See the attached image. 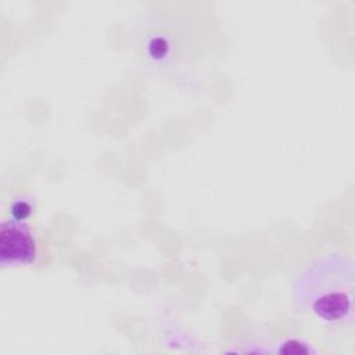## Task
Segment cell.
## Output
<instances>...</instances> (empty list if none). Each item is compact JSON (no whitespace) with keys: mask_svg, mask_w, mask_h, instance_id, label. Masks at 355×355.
Wrapping results in <instances>:
<instances>
[{"mask_svg":"<svg viewBox=\"0 0 355 355\" xmlns=\"http://www.w3.org/2000/svg\"><path fill=\"white\" fill-rule=\"evenodd\" d=\"M355 266L351 257L330 254L312 262L294 284V305L334 326H352Z\"/></svg>","mask_w":355,"mask_h":355,"instance_id":"cell-1","label":"cell"},{"mask_svg":"<svg viewBox=\"0 0 355 355\" xmlns=\"http://www.w3.org/2000/svg\"><path fill=\"white\" fill-rule=\"evenodd\" d=\"M31 214V207L25 201H17L11 207V218L18 220H25V218Z\"/></svg>","mask_w":355,"mask_h":355,"instance_id":"cell-3","label":"cell"},{"mask_svg":"<svg viewBox=\"0 0 355 355\" xmlns=\"http://www.w3.org/2000/svg\"><path fill=\"white\" fill-rule=\"evenodd\" d=\"M1 265H29L36 257V243L24 220L11 218L1 223L0 230Z\"/></svg>","mask_w":355,"mask_h":355,"instance_id":"cell-2","label":"cell"}]
</instances>
